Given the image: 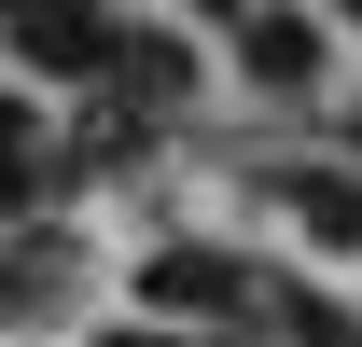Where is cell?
Masks as SVG:
<instances>
[{
	"mask_svg": "<svg viewBox=\"0 0 362 347\" xmlns=\"http://www.w3.org/2000/svg\"><path fill=\"white\" fill-rule=\"evenodd\" d=\"M98 84H126L139 111H181V97H195V56H181V42H153V28H126V42H112V70H98Z\"/></svg>",
	"mask_w": 362,
	"mask_h": 347,
	"instance_id": "cell-4",
	"label": "cell"
},
{
	"mask_svg": "<svg viewBox=\"0 0 362 347\" xmlns=\"http://www.w3.org/2000/svg\"><path fill=\"white\" fill-rule=\"evenodd\" d=\"M139 305H168V319H251V305H265V278H251L237 250H195V236H181V250L139 264Z\"/></svg>",
	"mask_w": 362,
	"mask_h": 347,
	"instance_id": "cell-1",
	"label": "cell"
},
{
	"mask_svg": "<svg viewBox=\"0 0 362 347\" xmlns=\"http://www.w3.org/2000/svg\"><path fill=\"white\" fill-rule=\"evenodd\" d=\"M279 319H293V347H362V305H334V292H265Z\"/></svg>",
	"mask_w": 362,
	"mask_h": 347,
	"instance_id": "cell-6",
	"label": "cell"
},
{
	"mask_svg": "<svg viewBox=\"0 0 362 347\" xmlns=\"http://www.w3.org/2000/svg\"><path fill=\"white\" fill-rule=\"evenodd\" d=\"M28 195H42V111H28V97H0V209L28 222Z\"/></svg>",
	"mask_w": 362,
	"mask_h": 347,
	"instance_id": "cell-5",
	"label": "cell"
},
{
	"mask_svg": "<svg viewBox=\"0 0 362 347\" xmlns=\"http://www.w3.org/2000/svg\"><path fill=\"white\" fill-rule=\"evenodd\" d=\"M98 347H139V334H98Z\"/></svg>",
	"mask_w": 362,
	"mask_h": 347,
	"instance_id": "cell-7",
	"label": "cell"
},
{
	"mask_svg": "<svg viewBox=\"0 0 362 347\" xmlns=\"http://www.w3.org/2000/svg\"><path fill=\"white\" fill-rule=\"evenodd\" d=\"M237 70H251L265 97H307V84H320V28L279 14V0H251V14H237Z\"/></svg>",
	"mask_w": 362,
	"mask_h": 347,
	"instance_id": "cell-2",
	"label": "cell"
},
{
	"mask_svg": "<svg viewBox=\"0 0 362 347\" xmlns=\"http://www.w3.org/2000/svg\"><path fill=\"white\" fill-rule=\"evenodd\" d=\"M349 153H362V126H349Z\"/></svg>",
	"mask_w": 362,
	"mask_h": 347,
	"instance_id": "cell-9",
	"label": "cell"
},
{
	"mask_svg": "<svg viewBox=\"0 0 362 347\" xmlns=\"http://www.w3.org/2000/svg\"><path fill=\"white\" fill-rule=\"evenodd\" d=\"M56 292H70V236L56 222H14L0 236V319H42Z\"/></svg>",
	"mask_w": 362,
	"mask_h": 347,
	"instance_id": "cell-3",
	"label": "cell"
},
{
	"mask_svg": "<svg viewBox=\"0 0 362 347\" xmlns=\"http://www.w3.org/2000/svg\"><path fill=\"white\" fill-rule=\"evenodd\" d=\"M349 28H362V0H349Z\"/></svg>",
	"mask_w": 362,
	"mask_h": 347,
	"instance_id": "cell-8",
	"label": "cell"
}]
</instances>
